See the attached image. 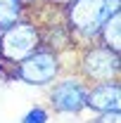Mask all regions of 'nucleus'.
I'll return each instance as SVG.
<instances>
[{"instance_id":"nucleus-1","label":"nucleus","mask_w":121,"mask_h":123,"mask_svg":"<svg viewBox=\"0 0 121 123\" xmlns=\"http://www.w3.org/2000/svg\"><path fill=\"white\" fill-rule=\"evenodd\" d=\"M62 10L76 47H83L97 40L102 24L121 10V0H71Z\"/></svg>"},{"instance_id":"nucleus-2","label":"nucleus","mask_w":121,"mask_h":123,"mask_svg":"<svg viewBox=\"0 0 121 123\" xmlns=\"http://www.w3.org/2000/svg\"><path fill=\"white\" fill-rule=\"evenodd\" d=\"M40 45H43L40 29L31 17H24L10 26H2L0 29V64L14 66L17 62L29 57Z\"/></svg>"},{"instance_id":"nucleus-3","label":"nucleus","mask_w":121,"mask_h":123,"mask_svg":"<svg viewBox=\"0 0 121 123\" xmlns=\"http://www.w3.org/2000/svg\"><path fill=\"white\" fill-rule=\"evenodd\" d=\"M62 74H64L62 55H57L55 50H50L45 45L33 50L29 57L17 62L14 69H12V78L14 80H21L26 85H36V88L52 85V80L60 78Z\"/></svg>"},{"instance_id":"nucleus-4","label":"nucleus","mask_w":121,"mask_h":123,"mask_svg":"<svg viewBox=\"0 0 121 123\" xmlns=\"http://www.w3.org/2000/svg\"><path fill=\"white\" fill-rule=\"evenodd\" d=\"M119 71H121L119 52H114L112 47L102 45L100 40H93L88 45L78 47L76 74L81 78H86L88 83L114 80V78H119Z\"/></svg>"},{"instance_id":"nucleus-5","label":"nucleus","mask_w":121,"mask_h":123,"mask_svg":"<svg viewBox=\"0 0 121 123\" xmlns=\"http://www.w3.org/2000/svg\"><path fill=\"white\" fill-rule=\"evenodd\" d=\"M90 83L78 74H62L60 78L52 80L50 90V107L57 114H69L76 116L86 111V97H88Z\"/></svg>"},{"instance_id":"nucleus-6","label":"nucleus","mask_w":121,"mask_h":123,"mask_svg":"<svg viewBox=\"0 0 121 123\" xmlns=\"http://www.w3.org/2000/svg\"><path fill=\"white\" fill-rule=\"evenodd\" d=\"M86 109H90L95 114L121 111V85H119V78H114V80H102V83H90L88 97H86Z\"/></svg>"},{"instance_id":"nucleus-7","label":"nucleus","mask_w":121,"mask_h":123,"mask_svg":"<svg viewBox=\"0 0 121 123\" xmlns=\"http://www.w3.org/2000/svg\"><path fill=\"white\" fill-rule=\"evenodd\" d=\"M97 40H100L102 45L112 47L114 52L121 50V10L114 12V14L102 24V29H100V33H97Z\"/></svg>"},{"instance_id":"nucleus-8","label":"nucleus","mask_w":121,"mask_h":123,"mask_svg":"<svg viewBox=\"0 0 121 123\" xmlns=\"http://www.w3.org/2000/svg\"><path fill=\"white\" fill-rule=\"evenodd\" d=\"M26 17V7L19 0H0V29Z\"/></svg>"},{"instance_id":"nucleus-9","label":"nucleus","mask_w":121,"mask_h":123,"mask_svg":"<svg viewBox=\"0 0 121 123\" xmlns=\"http://www.w3.org/2000/svg\"><path fill=\"white\" fill-rule=\"evenodd\" d=\"M50 121V111L45 107H31L24 116H21V121L19 123H47Z\"/></svg>"},{"instance_id":"nucleus-10","label":"nucleus","mask_w":121,"mask_h":123,"mask_svg":"<svg viewBox=\"0 0 121 123\" xmlns=\"http://www.w3.org/2000/svg\"><path fill=\"white\" fill-rule=\"evenodd\" d=\"M97 116H100V118H97L95 123H119V121H121V114H119V111H109V114H97Z\"/></svg>"},{"instance_id":"nucleus-11","label":"nucleus","mask_w":121,"mask_h":123,"mask_svg":"<svg viewBox=\"0 0 121 123\" xmlns=\"http://www.w3.org/2000/svg\"><path fill=\"white\" fill-rule=\"evenodd\" d=\"M43 2H47V5H55V7H67L71 0H43Z\"/></svg>"},{"instance_id":"nucleus-12","label":"nucleus","mask_w":121,"mask_h":123,"mask_svg":"<svg viewBox=\"0 0 121 123\" xmlns=\"http://www.w3.org/2000/svg\"><path fill=\"white\" fill-rule=\"evenodd\" d=\"M19 2H21V5L26 7V10H31V7H36V5H38L40 0H19Z\"/></svg>"}]
</instances>
